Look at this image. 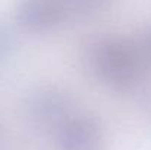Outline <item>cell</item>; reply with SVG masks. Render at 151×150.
I'll return each mask as SVG.
<instances>
[{"mask_svg":"<svg viewBox=\"0 0 151 150\" xmlns=\"http://www.w3.org/2000/svg\"><path fill=\"white\" fill-rule=\"evenodd\" d=\"M94 75L114 91H131L145 75V63L139 49L129 40L107 37L99 40L90 53Z\"/></svg>","mask_w":151,"mask_h":150,"instance_id":"6da1fadb","label":"cell"},{"mask_svg":"<svg viewBox=\"0 0 151 150\" xmlns=\"http://www.w3.org/2000/svg\"><path fill=\"white\" fill-rule=\"evenodd\" d=\"M27 113L31 122L44 131H60L75 116L72 97L57 87H40L31 93L27 101Z\"/></svg>","mask_w":151,"mask_h":150,"instance_id":"7a4b0ae2","label":"cell"},{"mask_svg":"<svg viewBox=\"0 0 151 150\" xmlns=\"http://www.w3.org/2000/svg\"><path fill=\"white\" fill-rule=\"evenodd\" d=\"M68 16L65 0H22L16 19L29 33H47L59 27Z\"/></svg>","mask_w":151,"mask_h":150,"instance_id":"3957f363","label":"cell"},{"mask_svg":"<svg viewBox=\"0 0 151 150\" xmlns=\"http://www.w3.org/2000/svg\"><path fill=\"white\" fill-rule=\"evenodd\" d=\"M59 150H101L103 136L99 124L82 115L72 116L57 133Z\"/></svg>","mask_w":151,"mask_h":150,"instance_id":"277c9868","label":"cell"},{"mask_svg":"<svg viewBox=\"0 0 151 150\" xmlns=\"http://www.w3.org/2000/svg\"><path fill=\"white\" fill-rule=\"evenodd\" d=\"M106 0H65L68 15L75 16H90L96 13Z\"/></svg>","mask_w":151,"mask_h":150,"instance_id":"5b68a950","label":"cell"},{"mask_svg":"<svg viewBox=\"0 0 151 150\" xmlns=\"http://www.w3.org/2000/svg\"><path fill=\"white\" fill-rule=\"evenodd\" d=\"M13 47V36L10 30L0 24V60L4 59Z\"/></svg>","mask_w":151,"mask_h":150,"instance_id":"8992f818","label":"cell"},{"mask_svg":"<svg viewBox=\"0 0 151 150\" xmlns=\"http://www.w3.org/2000/svg\"><path fill=\"white\" fill-rule=\"evenodd\" d=\"M145 47H147V51L151 56V27L150 30L147 31V36H145Z\"/></svg>","mask_w":151,"mask_h":150,"instance_id":"52a82bcc","label":"cell"}]
</instances>
